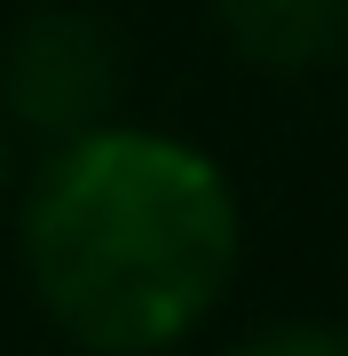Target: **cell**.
<instances>
[{"instance_id":"6da1fadb","label":"cell","mask_w":348,"mask_h":356,"mask_svg":"<svg viewBox=\"0 0 348 356\" xmlns=\"http://www.w3.org/2000/svg\"><path fill=\"white\" fill-rule=\"evenodd\" d=\"M16 254L40 317L79 356H167L230 301L245 206L214 151L103 119L32 166Z\"/></svg>"},{"instance_id":"7a4b0ae2","label":"cell","mask_w":348,"mask_h":356,"mask_svg":"<svg viewBox=\"0 0 348 356\" xmlns=\"http://www.w3.org/2000/svg\"><path fill=\"white\" fill-rule=\"evenodd\" d=\"M127 103V40L95 8H32L0 56V119L40 143H64L119 119Z\"/></svg>"},{"instance_id":"3957f363","label":"cell","mask_w":348,"mask_h":356,"mask_svg":"<svg viewBox=\"0 0 348 356\" xmlns=\"http://www.w3.org/2000/svg\"><path fill=\"white\" fill-rule=\"evenodd\" d=\"M206 16L222 48L270 79H309L348 48V0H206Z\"/></svg>"},{"instance_id":"277c9868","label":"cell","mask_w":348,"mask_h":356,"mask_svg":"<svg viewBox=\"0 0 348 356\" xmlns=\"http://www.w3.org/2000/svg\"><path fill=\"white\" fill-rule=\"evenodd\" d=\"M222 356H348V332H340V325H309V317H293V325H261V332H245V341L222 348Z\"/></svg>"},{"instance_id":"5b68a950","label":"cell","mask_w":348,"mask_h":356,"mask_svg":"<svg viewBox=\"0 0 348 356\" xmlns=\"http://www.w3.org/2000/svg\"><path fill=\"white\" fill-rule=\"evenodd\" d=\"M8 175H16V127L0 119V191H8Z\"/></svg>"}]
</instances>
